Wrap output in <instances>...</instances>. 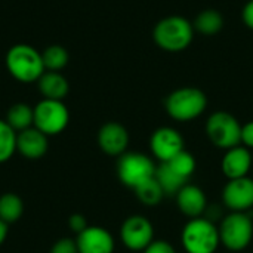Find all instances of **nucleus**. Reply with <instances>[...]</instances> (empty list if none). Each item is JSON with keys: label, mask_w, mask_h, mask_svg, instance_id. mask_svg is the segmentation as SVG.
Masks as SVG:
<instances>
[{"label": "nucleus", "mask_w": 253, "mask_h": 253, "mask_svg": "<svg viewBox=\"0 0 253 253\" xmlns=\"http://www.w3.org/2000/svg\"><path fill=\"white\" fill-rule=\"evenodd\" d=\"M4 64L9 74L21 83L37 82L40 76L46 71L42 59V52L25 43L13 44L7 50L4 56Z\"/></svg>", "instance_id": "1"}, {"label": "nucleus", "mask_w": 253, "mask_h": 253, "mask_svg": "<svg viewBox=\"0 0 253 253\" xmlns=\"http://www.w3.org/2000/svg\"><path fill=\"white\" fill-rule=\"evenodd\" d=\"M154 43L166 52H181L194 39V27L184 16L172 15L160 19L153 30Z\"/></svg>", "instance_id": "2"}, {"label": "nucleus", "mask_w": 253, "mask_h": 253, "mask_svg": "<svg viewBox=\"0 0 253 253\" xmlns=\"http://www.w3.org/2000/svg\"><path fill=\"white\" fill-rule=\"evenodd\" d=\"M208 107V96L197 87H179L165 101L166 113L176 122H191L200 117Z\"/></svg>", "instance_id": "3"}, {"label": "nucleus", "mask_w": 253, "mask_h": 253, "mask_svg": "<svg viewBox=\"0 0 253 253\" xmlns=\"http://www.w3.org/2000/svg\"><path fill=\"white\" fill-rule=\"evenodd\" d=\"M181 242L187 253H215L221 245L218 227L203 216L193 218L184 225Z\"/></svg>", "instance_id": "4"}, {"label": "nucleus", "mask_w": 253, "mask_h": 253, "mask_svg": "<svg viewBox=\"0 0 253 253\" xmlns=\"http://www.w3.org/2000/svg\"><path fill=\"white\" fill-rule=\"evenodd\" d=\"M221 245L228 251H245L253 239V222L248 212H231L221 219L218 227Z\"/></svg>", "instance_id": "5"}, {"label": "nucleus", "mask_w": 253, "mask_h": 253, "mask_svg": "<svg viewBox=\"0 0 253 253\" xmlns=\"http://www.w3.org/2000/svg\"><path fill=\"white\" fill-rule=\"evenodd\" d=\"M206 135L215 147L230 150L242 144V125L233 114L216 111L206 122Z\"/></svg>", "instance_id": "6"}, {"label": "nucleus", "mask_w": 253, "mask_h": 253, "mask_svg": "<svg viewBox=\"0 0 253 253\" xmlns=\"http://www.w3.org/2000/svg\"><path fill=\"white\" fill-rule=\"evenodd\" d=\"M156 165L151 157L142 153H125L117 162V176L120 182L132 190L154 178Z\"/></svg>", "instance_id": "7"}, {"label": "nucleus", "mask_w": 253, "mask_h": 253, "mask_svg": "<svg viewBox=\"0 0 253 253\" xmlns=\"http://www.w3.org/2000/svg\"><path fill=\"white\" fill-rule=\"evenodd\" d=\"M68 122L70 113L62 101L42 99L34 107V127L47 136L61 133L68 126Z\"/></svg>", "instance_id": "8"}, {"label": "nucleus", "mask_w": 253, "mask_h": 253, "mask_svg": "<svg viewBox=\"0 0 253 253\" xmlns=\"http://www.w3.org/2000/svg\"><path fill=\"white\" fill-rule=\"evenodd\" d=\"M120 239L127 249L144 252L154 242L153 224L142 215H132L122 224Z\"/></svg>", "instance_id": "9"}, {"label": "nucleus", "mask_w": 253, "mask_h": 253, "mask_svg": "<svg viewBox=\"0 0 253 253\" xmlns=\"http://www.w3.org/2000/svg\"><path fill=\"white\" fill-rule=\"evenodd\" d=\"M150 148L153 156L160 162H169L173 159L178 153H181L184 148V138L182 135L169 126L159 127L153 132L150 138Z\"/></svg>", "instance_id": "10"}, {"label": "nucleus", "mask_w": 253, "mask_h": 253, "mask_svg": "<svg viewBox=\"0 0 253 253\" xmlns=\"http://www.w3.org/2000/svg\"><path fill=\"white\" fill-rule=\"evenodd\" d=\"M222 203L231 212H248L253 208V179H230L222 190Z\"/></svg>", "instance_id": "11"}, {"label": "nucleus", "mask_w": 253, "mask_h": 253, "mask_svg": "<svg viewBox=\"0 0 253 253\" xmlns=\"http://www.w3.org/2000/svg\"><path fill=\"white\" fill-rule=\"evenodd\" d=\"M99 148L108 156H122L129 145V133L126 127L117 122L105 123L98 132Z\"/></svg>", "instance_id": "12"}, {"label": "nucleus", "mask_w": 253, "mask_h": 253, "mask_svg": "<svg viewBox=\"0 0 253 253\" xmlns=\"http://www.w3.org/2000/svg\"><path fill=\"white\" fill-rule=\"evenodd\" d=\"M79 253H113L114 239L102 227H87L84 231L77 234Z\"/></svg>", "instance_id": "13"}, {"label": "nucleus", "mask_w": 253, "mask_h": 253, "mask_svg": "<svg viewBox=\"0 0 253 253\" xmlns=\"http://www.w3.org/2000/svg\"><path fill=\"white\" fill-rule=\"evenodd\" d=\"M252 168V154L251 150L243 147L242 144L225 150V154L221 162L222 173L230 179H239L248 176Z\"/></svg>", "instance_id": "14"}, {"label": "nucleus", "mask_w": 253, "mask_h": 253, "mask_svg": "<svg viewBox=\"0 0 253 253\" xmlns=\"http://www.w3.org/2000/svg\"><path fill=\"white\" fill-rule=\"evenodd\" d=\"M176 206L178 209L188 216L190 219L193 218H200L205 215L208 209V199L205 191L193 184H185L178 193H176Z\"/></svg>", "instance_id": "15"}, {"label": "nucleus", "mask_w": 253, "mask_h": 253, "mask_svg": "<svg viewBox=\"0 0 253 253\" xmlns=\"http://www.w3.org/2000/svg\"><path fill=\"white\" fill-rule=\"evenodd\" d=\"M47 135H44L34 126L21 130L16 135V151L25 159L37 160L43 157L47 151Z\"/></svg>", "instance_id": "16"}, {"label": "nucleus", "mask_w": 253, "mask_h": 253, "mask_svg": "<svg viewBox=\"0 0 253 253\" xmlns=\"http://www.w3.org/2000/svg\"><path fill=\"white\" fill-rule=\"evenodd\" d=\"M37 84L43 99L62 101L70 90L67 79L59 71H44L37 80Z\"/></svg>", "instance_id": "17"}, {"label": "nucleus", "mask_w": 253, "mask_h": 253, "mask_svg": "<svg viewBox=\"0 0 253 253\" xmlns=\"http://www.w3.org/2000/svg\"><path fill=\"white\" fill-rule=\"evenodd\" d=\"M193 27H194V31L203 36H215L222 30L224 18L221 12L216 9H205L196 16Z\"/></svg>", "instance_id": "18"}, {"label": "nucleus", "mask_w": 253, "mask_h": 253, "mask_svg": "<svg viewBox=\"0 0 253 253\" xmlns=\"http://www.w3.org/2000/svg\"><path fill=\"white\" fill-rule=\"evenodd\" d=\"M6 122L16 132L33 127L34 126V108H31L28 104H24V102L13 104L6 113Z\"/></svg>", "instance_id": "19"}, {"label": "nucleus", "mask_w": 253, "mask_h": 253, "mask_svg": "<svg viewBox=\"0 0 253 253\" xmlns=\"http://www.w3.org/2000/svg\"><path fill=\"white\" fill-rule=\"evenodd\" d=\"M154 178L157 179V182L160 184L162 190L165 191L166 196L169 194H175L185 185L188 184L185 179H182L181 176H178L170 168L168 163H160L157 168H156V175Z\"/></svg>", "instance_id": "20"}, {"label": "nucleus", "mask_w": 253, "mask_h": 253, "mask_svg": "<svg viewBox=\"0 0 253 253\" xmlns=\"http://www.w3.org/2000/svg\"><path fill=\"white\" fill-rule=\"evenodd\" d=\"M24 213V203L21 197L13 193H6L0 197V219L6 224L16 222Z\"/></svg>", "instance_id": "21"}, {"label": "nucleus", "mask_w": 253, "mask_h": 253, "mask_svg": "<svg viewBox=\"0 0 253 253\" xmlns=\"http://www.w3.org/2000/svg\"><path fill=\"white\" fill-rule=\"evenodd\" d=\"M42 59L46 71H61L70 61L67 49L61 44H50L42 52Z\"/></svg>", "instance_id": "22"}, {"label": "nucleus", "mask_w": 253, "mask_h": 253, "mask_svg": "<svg viewBox=\"0 0 253 253\" xmlns=\"http://www.w3.org/2000/svg\"><path fill=\"white\" fill-rule=\"evenodd\" d=\"M133 191H135L138 200L141 203H144L145 206H157L163 200V197L166 196L156 178L145 181L144 184L136 187Z\"/></svg>", "instance_id": "23"}, {"label": "nucleus", "mask_w": 253, "mask_h": 253, "mask_svg": "<svg viewBox=\"0 0 253 253\" xmlns=\"http://www.w3.org/2000/svg\"><path fill=\"white\" fill-rule=\"evenodd\" d=\"M169 165V168L182 179H185L187 182L190 181V178L194 175L196 172V159L191 153H188L187 150H182L181 153H178L173 159H170L169 162H165Z\"/></svg>", "instance_id": "24"}, {"label": "nucleus", "mask_w": 253, "mask_h": 253, "mask_svg": "<svg viewBox=\"0 0 253 253\" xmlns=\"http://www.w3.org/2000/svg\"><path fill=\"white\" fill-rule=\"evenodd\" d=\"M16 135L6 120H0V163L7 162L16 151Z\"/></svg>", "instance_id": "25"}, {"label": "nucleus", "mask_w": 253, "mask_h": 253, "mask_svg": "<svg viewBox=\"0 0 253 253\" xmlns=\"http://www.w3.org/2000/svg\"><path fill=\"white\" fill-rule=\"evenodd\" d=\"M50 253H79L77 243L71 239H61L53 245Z\"/></svg>", "instance_id": "26"}, {"label": "nucleus", "mask_w": 253, "mask_h": 253, "mask_svg": "<svg viewBox=\"0 0 253 253\" xmlns=\"http://www.w3.org/2000/svg\"><path fill=\"white\" fill-rule=\"evenodd\" d=\"M142 253H176L173 246L165 240H154Z\"/></svg>", "instance_id": "27"}, {"label": "nucleus", "mask_w": 253, "mask_h": 253, "mask_svg": "<svg viewBox=\"0 0 253 253\" xmlns=\"http://www.w3.org/2000/svg\"><path fill=\"white\" fill-rule=\"evenodd\" d=\"M68 225H70V228H71L74 233H77V234H80L82 231H84V230L89 227L87 222H86V219H84V216L80 215V213L71 215L70 219H68Z\"/></svg>", "instance_id": "28"}, {"label": "nucleus", "mask_w": 253, "mask_h": 253, "mask_svg": "<svg viewBox=\"0 0 253 253\" xmlns=\"http://www.w3.org/2000/svg\"><path fill=\"white\" fill-rule=\"evenodd\" d=\"M242 144L246 148H253V122H248L242 126Z\"/></svg>", "instance_id": "29"}, {"label": "nucleus", "mask_w": 253, "mask_h": 253, "mask_svg": "<svg viewBox=\"0 0 253 253\" xmlns=\"http://www.w3.org/2000/svg\"><path fill=\"white\" fill-rule=\"evenodd\" d=\"M242 18H243V22L246 24V27L253 30V0H249L245 4V7L242 10Z\"/></svg>", "instance_id": "30"}, {"label": "nucleus", "mask_w": 253, "mask_h": 253, "mask_svg": "<svg viewBox=\"0 0 253 253\" xmlns=\"http://www.w3.org/2000/svg\"><path fill=\"white\" fill-rule=\"evenodd\" d=\"M6 237H7V224L0 219V246L3 245Z\"/></svg>", "instance_id": "31"}]
</instances>
